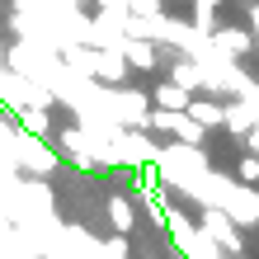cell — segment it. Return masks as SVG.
I'll use <instances>...</instances> for the list:
<instances>
[{"mask_svg": "<svg viewBox=\"0 0 259 259\" xmlns=\"http://www.w3.org/2000/svg\"><path fill=\"white\" fill-rule=\"evenodd\" d=\"M240 142H245V146H250V151H254V156H259V118H254V127H250V132H245V137H240Z\"/></svg>", "mask_w": 259, "mask_h": 259, "instance_id": "e0dca14e", "label": "cell"}, {"mask_svg": "<svg viewBox=\"0 0 259 259\" xmlns=\"http://www.w3.org/2000/svg\"><path fill=\"white\" fill-rule=\"evenodd\" d=\"M189 90H179L175 80H165V85H156L151 90V109H189Z\"/></svg>", "mask_w": 259, "mask_h": 259, "instance_id": "8fae6325", "label": "cell"}, {"mask_svg": "<svg viewBox=\"0 0 259 259\" xmlns=\"http://www.w3.org/2000/svg\"><path fill=\"white\" fill-rule=\"evenodd\" d=\"M10 151H14V160H19L28 175H52L57 165H62V156H57V151H52L48 142H42V137L24 132V127L10 137Z\"/></svg>", "mask_w": 259, "mask_h": 259, "instance_id": "7a4b0ae2", "label": "cell"}, {"mask_svg": "<svg viewBox=\"0 0 259 259\" xmlns=\"http://www.w3.org/2000/svg\"><path fill=\"white\" fill-rule=\"evenodd\" d=\"M236 179H240V184H259V156H254V151H250V156H240Z\"/></svg>", "mask_w": 259, "mask_h": 259, "instance_id": "5bb4252c", "label": "cell"}, {"mask_svg": "<svg viewBox=\"0 0 259 259\" xmlns=\"http://www.w3.org/2000/svg\"><path fill=\"white\" fill-rule=\"evenodd\" d=\"M222 109H226V104H222V99H198V95H193L184 113L193 118V123H203V127L212 132V127H222Z\"/></svg>", "mask_w": 259, "mask_h": 259, "instance_id": "30bf717a", "label": "cell"}, {"mask_svg": "<svg viewBox=\"0 0 259 259\" xmlns=\"http://www.w3.org/2000/svg\"><path fill=\"white\" fill-rule=\"evenodd\" d=\"M250 33H254V48H259V0L250 5Z\"/></svg>", "mask_w": 259, "mask_h": 259, "instance_id": "ac0fdd59", "label": "cell"}, {"mask_svg": "<svg viewBox=\"0 0 259 259\" xmlns=\"http://www.w3.org/2000/svg\"><path fill=\"white\" fill-rule=\"evenodd\" d=\"M57 151H62L66 160H75V165H99L95 160V142H90L85 127H66L62 137H57Z\"/></svg>", "mask_w": 259, "mask_h": 259, "instance_id": "8992f818", "label": "cell"}, {"mask_svg": "<svg viewBox=\"0 0 259 259\" xmlns=\"http://www.w3.org/2000/svg\"><path fill=\"white\" fill-rule=\"evenodd\" d=\"M14 118H19V127H24V132H33V137H48V127H52L48 109H38V104H24Z\"/></svg>", "mask_w": 259, "mask_h": 259, "instance_id": "7c38bea8", "label": "cell"}, {"mask_svg": "<svg viewBox=\"0 0 259 259\" xmlns=\"http://www.w3.org/2000/svg\"><path fill=\"white\" fill-rule=\"evenodd\" d=\"M170 80H175L179 90H189V95H198V90H203V66H198L193 57L179 52V62L170 66Z\"/></svg>", "mask_w": 259, "mask_h": 259, "instance_id": "9c48e42d", "label": "cell"}, {"mask_svg": "<svg viewBox=\"0 0 259 259\" xmlns=\"http://www.w3.org/2000/svg\"><path fill=\"white\" fill-rule=\"evenodd\" d=\"M109 222L118 226V236H127L132 231V226H137V212H132V203H127V198H109Z\"/></svg>", "mask_w": 259, "mask_h": 259, "instance_id": "4fadbf2b", "label": "cell"}, {"mask_svg": "<svg viewBox=\"0 0 259 259\" xmlns=\"http://www.w3.org/2000/svg\"><path fill=\"white\" fill-rule=\"evenodd\" d=\"M127 57H123V48H95V80H104V85H123L127 80Z\"/></svg>", "mask_w": 259, "mask_h": 259, "instance_id": "5b68a950", "label": "cell"}, {"mask_svg": "<svg viewBox=\"0 0 259 259\" xmlns=\"http://www.w3.org/2000/svg\"><path fill=\"white\" fill-rule=\"evenodd\" d=\"M193 5H198V10H217L222 0H193Z\"/></svg>", "mask_w": 259, "mask_h": 259, "instance_id": "d6986e66", "label": "cell"}, {"mask_svg": "<svg viewBox=\"0 0 259 259\" xmlns=\"http://www.w3.org/2000/svg\"><path fill=\"white\" fill-rule=\"evenodd\" d=\"M203 231H207V240H212L217 250H231V254H240V245H245V240H240V222H231L222 207H207Z\"/></svg>", "mask_w": 259, "mask_h": 259, "instance_id": "3957f363", "label": "cell"}, {"mask_svg": "<svg viewBox=\"0 0 259 259\" xmlns=\"http://www.w3.org/2000/svg\"><path fill=\"white\" fill-rule=\"evenodd\" d=\"M127 14H142V19H151V14H165L160 0H127Z\"/></svg>", "mask_w": 259, "mask_h": 259, "instance_id": "9a60e30c", "label": "cell"}, {"mask_svg": "<svg viewBox=\"0 0 259 259\" xmlns=\"http://www.w3.org/2000/svg\"><path fill=\"white\" fill-rule=\"evenodd\" d=\"M123 57L132 71H156L160 66V42L151 38H123Z\"/></svg>", "mask_w": 259, "mask_h": 259, "instance_id": "52a82bcc", "label": "cell"}, {"mask_svg": "<svg viewBox=\"0 0 259 259\" xmlns=\"http://www.w3.org/2000/svg\"><path fill=\"white\" fill-rule=\"evenodd\" d=\"M104 254L109 259H127V240L118 236V240H104Z\"/></svg>", "mask_w": 259, "mask_h": 259, "instance_id": "2e32d148", "label": "cell"}, {"mask_svg": "<svg viewBox=\"0 0 259 259\" xmlns=\"http://www.w3.org/2000/svg\"><path fill=\"white\" fill-rule=\"evenodd\" d=\"M99 104H104V113H109L118 127H142L146 132V113H151V95H146V90H127V85L109 90V85H104Z\"/></svg>", "mask_w": 259, "mask_h": 259, "instance_id": "6da1fadb", "label": "cell"}, {"mask_svg": "<svg viewBox=\"0 0 259 259\" xmlns=\"http://www.w3.org/2000/svg\"><path fill=\"white\" fill-rule=\"evenodd\" d=\"M42 5H48V0H42Z\"/></svg>", "mask_w": 259, "mask_h": 259, "instance_id": "ffe728a7", "label": "cell"}, {"mask_svg": "<svg viewBox=\"0 0 259 259\" xmlns=\"http://www.w3.org/2000/svg\"><path fill=\"white\" fill-rule=\"evenodd\" d=\"M222 127L231 132V137H245V132L254 127V109H250L245 99H231V104L222 109Z\"/></svg>", "mask_w": 259, "mask_h": 259, "instance_id": "ba28073f", "label": "cell"}, {"mask_svg": "<svg viewBox=\"0 0 259 259\" xmlns=\"http://www.w3.org/2000/svg\"><path fill=\"white\" fill-rule=\"evenodd\" d=\"M212 48H217L222 57H231V62H240V57H250L254 52V33L250 28H212Z\"/></svg>", "mask_w": 259, "mask_h": 259, "instance_id": "277c9868", "label": "cell"}]
</instances>
